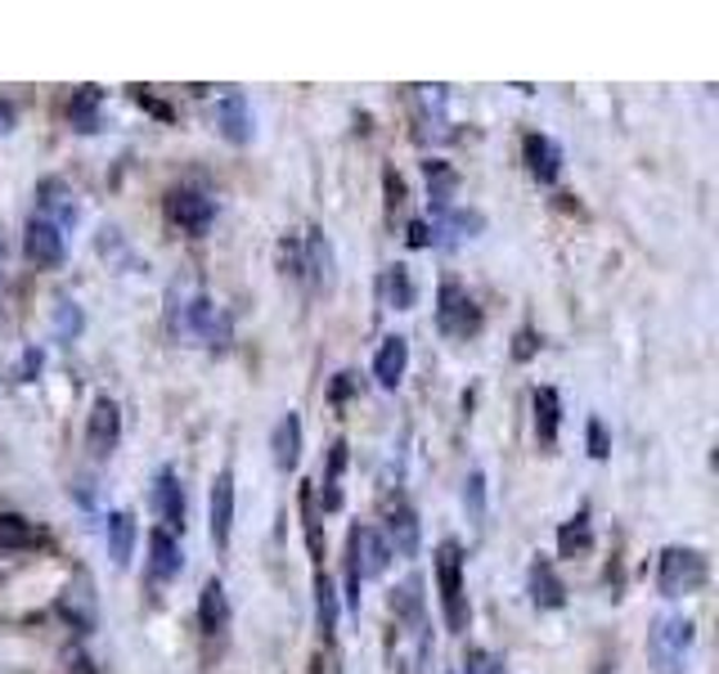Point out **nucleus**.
Here are the masks:
<instances>
[{
    "label": "nucleus",
    "mask_w": 719,
    "mask_h": 674,
    "mask_svg": "<svg viewBox=\"0 0 719 674\" xmlns=\"http://www.w3.org/2000/svg\"><path fill=\"white\" fill-rule=\"evenodd\" d=\"M464 674H499V661H495L490 652H482V647H473V652L464 656Z\"/></svg>",
    "instance_id": "c9c22d12"
},
{
    "label": "nucleus",
    "mask_w": 719,
    "mask_h": 674,
    "mask_svg": "<svg viewBox=\"0 0 719 674\" xmlns=\"http://www.w3.org/2000/svg\"><path fill=\"white\" fill-rule=\"evenodd\" d=\"M180 333H190V337H199L203 347H225L230 343V319H225V310L212 302V297H190L185 302V319H180Z\"/></svg>",
    "instance_id": "423d86ee"
},
{
    "label": "nucleus",
    "mask_w": 719,
    "mask_h": 674,
    "mask_svg": "<svg viewBox=\"0 0 719 674\" xmlns=\"http://www.w3.org/2000/svg\"><path fill=\"white\" fill-rule=\"evenodd\" d=\"M180 571H185V553H180V544L158 527V531L149 535V580L171 584Z\"/></svg>",
    "instance_id": "dca6fc26"
},
{
    "label": "nucleus",
    "mask_w": 719,
    "mask_h": 674,
    "mask_svg": "<svg viewBox=\"0 0 719 674\" xmlns=\"http://www.w3.org/2000/svg\"><path fill=\"white\" fill-rule=\"evenodd\" d=\"M405 369H409V343L405 337H387V343L378 347V356H374V378H378V387H396L401 378H405Z\"/></svg>",
    "instance_id": "412c9836"
},
{
    "label": "nucleus",
    "mask_w": 719,
    "mask_h": 674,
    "mask_svg": "<svg viewBox=\"0 0 719 674\" xmlns=\"http://www.w3.org/2000/svg\"><path fill=\"white\" fill-rule=\"evenodd\" d=\"M59 616H63L72 630H81V634L95 630V594H90V580H85V575L77 580V589L68 584V594L59 599Z\"/></svg>",
    "instance_id": "6ab92c4d"
},
{
    "label": "nucleus",
    "mask_w": 719,
    "mask_h": 674,
    "mask_svg": "<svg viewBox=\"0 0 719 674\" xmlns=\"http://www.w3.org/2000/svg\"><path fill=\"white\" fill-rule=\"evenodd\" d=\"M135 104H140V109H149V113H158V118H171V113H166V104H158V100H153V95H144L140 86H135Z\"/></svg>",
    "instance_id": "c03bdc74"
},
{
    "label": "nucleus",
    "mask_w": 719,
    "mask_h": 674,
    "mask_svg": "<svg viewBox=\"0 0 719 674\" xmlns=\"http://www.w3.org/2000/svg\"><path fill=\"white\" fill-rule=\"evenodd\" d=\"M535 351H539V337H535L530 328H521V333H517V347H513V360H530Z\"/></svg>",
    "instance_id": "58836bf2"
},
{
    "label": "nucleus",
    "mask_w": 719,
    "mask_h": 674,
    "mask_svg": "<svg viewBox=\"0 0 719 674\" xmlns=\"http://www.w3.org/2000/svg\"><path fill=\"white\" fill-rule=\"evenodd\" d=\"M589 549H594L589 509H580L571 522H563V531H558V553H563V558H580V553H589Z\"/></svg>",
    "instance_id": "c85d7f7f"
},
{
    "label": "nucleus",
    "mask_w": 719,
    "mask_h": 674,
    "mask_svg": "<svg viewBox=\"0 0 719 674\" xmlns=\"http://www.w3.org/2000/svg\"><path fill=\"white\" fill-rule=\"evenodd\" d=\"M37 198H41V212H37L41 221H50L54 229L77 225V203H72V190H68L63 181H41Z\"/></svg>",
    "instance_id": "a211bd4d"
},
{
    "label": "nucleus",
    "mask_w": 719,
    "mask_h": 674,
    "mask_svg": "<svg viewBox=\"0 0 719 674\" xmlns=\"http://www.w3.org/2000/svg\"><path fill=\"white\" fill-rule=\"evenodd\" d=\"M351 391H355V374H337V382H333V405H342Z\"/></svg>",
    "instance_id": "37998d69"
},
{
    "label": "nucleus",
    "mask_w": 719,
    "mask_h": 674,
    "mask_svg": "<svg viewBox=\"0 0 719 674\" xmlns=\"http://www.w3.org/2000/svg\"><path fill=\"white\" fill-rule=\"evenodd\" d=\"M486 229V216L477 207H449L445 216H436L432 234H455V238H477Z\"/></svg>",
    "instance_id": "cd10ccee"
},
{
    "label": "nucleus",
    "mask_w": 719,
    "mask_h": 674,
    "mask_svg": "<svg viewBox=\"0 0 719 674\" xmlns=\"http://www.w3.org/2000/svg\"><path fill=\"white\" fill-rule=\"evenodd\" d=\"M383 288H387V306H396V310H414V279H409V266H392L387 270V279H383Z\"/></svg>",
    "instance_id": "2f4dec72"
},
{
    "label": "nucleus",
    "mask_w": 719,
    "mask_h": 674,
    "mask_svg": "<svg viewBox=\"0 0 719 674\" xmlns=\"http://www.w3.org/2000/svg\"><path fill=\"white\" fill-rule=\"evenodd\" d=\"M306 270H311V279H315V288H333V243L324 238V229H311L306 234Z\"/></svg>",
    "instance_id": "393cba45"
},
{
    "label": "nucleus",
    "mask_w": 719,
    "mask_h": 674,
    "mask_svg": "<svg viewBox=\"0 0 719 674\" xmlns=\"http://www.w3.org/2000/svg\"><path fill=\"white\" fill-rule=\"evenodd\" d=\"M122 441V409L113 396H95L90 405V423H85V450L95 459H109Z\"/></svg>",
    "instance_id": "0eeeda50"
},
{
    "label": "nucleus",
    "mask_w": 719,
    "mask_h": 674,
    "mask_svg": "<svg viewBox=\"0 0 719 674\" xmlns=\"http://www.w3.org/2000/svg\"><path fill=\"white\" fill-rule=\"evenodd\" d=\"M392 558H418V544H423V531H418V518L409 503H396V509L387 513V531H383Z\"/></svg>",
    "instance_id": "ddd939ff"
},
{
    "label": "nucleus",
    "mask_w": 719,
    "mask_h": 674,
    "mask_svg": "<svg viewBox=\"0 0 719 674\" xmlns=\"http://www.w3.org/2000/svg\"><path fill=\"white\" fill-rule=\"evenodd\" d=\"M589 455H594V459H607V455H611V441H607L602 418H589Z\"/></svg>",
    "instance_id": "e433bc0d"
},
{
    "label": "nucleus",
    "mask_w": 719,
    "mask_h": 674,
    "mask_svg": "<svg viewBox=\"0 0 719 674\" xmlns=\"http://www.w3.org/2000/svg\"><path fill=\"white\" fill-rule=\"evenodd\" d=\"M207 522H212V544L230 549V531H234V472L221 468L212 481V499H207Z\"/></svg>",
    "instance_id": "9b49d317"
},
{
    "label": "nucleus",
    "mask_w": 719,
    "mask_h": 674,
    "mask_svg": "<svg viewBox=\"0 0 719 674\" xmlns=\"http://www.w3.org/2000/svg\"><path fill=\"white\" fill-rule=\"evenodd\" d=\"M436 584H440V607H445V625L464 634L473 621L468 594H464V549L459 540H440L436 549Z\"/></svg>",
    "instance_id": "7ed1b4c3"
},
{
    "label": "nucleus",
    "mask_w": 719,
    "mask_h": 674,
    "mask_svg": "<svg viewBox=\"0 0 719 674\" xmlns=\"http://www.w3.org/2000/svg\"><path fill=\"white\" fill-rule=\"evenodd\" d=\"M41 365H45V356H41L37 347H32V351H23V365H19V378H23V382H32V378L41 374Z\"/></svg>",
    "instance_id": "a19ab883"
},
{
    "label": "nucleus",
    "mask_w": 719,
    "mask_h": 674,
    "mask_svg": "<svg viewBox=\"0 0 719 674\" xmlns=\"http://www.w3.org/2000/svg\"><path fill=\"white\" fill-rule=\"evenodd\" d=\"M23 252H28V262L37 266V270H59L63 266V229H54L50 221H41V216H32L28 221V234H23Z\"/></svg>",
    "instance_id": "9d476101"
},
{
    "label": "nucleus",
    "mask_w": 719,
    "mask_h": 674,
    "mask_svg": "<svg viewBox=\"0 0 719 674\" xmlns=\"http://www.w3.org/2000/svg\"><path fill=\"white\" fill-rule=\"evenodd\" d=\"M383 185H387V212L396 216L401 207H405V181L392 172V166H387V176H383Z\"/></svg>",
    "instance_id": "4c0bfd02"
},
{
    "label": "nucleus",
    "mask_w": 719,
    "mask_h": 674,
    "mask_svg": "<svg viewBox=\"0 0 719 674\" xmlns=\"http://www.w3.org/2000/svg\"><path fill=\"white\" fill-rule=\"evenodd\" d=\"M216 126L230 144H247L252 140V113H247V100L239 91H230L221 104H216Z\"/></svg>",
    "instance_id": "aec40b11"
},
{
    "label": "nucleus",
    "mask_w": 719,
    "mask_h": 674,
    "mask_svg": "<svg viewBox=\"0 0 719 674\" xmlns=\"http://www.w3.org/2000/svg\"><path fill=\"white\" fill-rule=\"evenodd\" d=\"M104 540H109V558H113V566H126V562H131V553H135V518H131L126 509L109 513Z\"/></svg>",
    "instance_id": "5701e85b"
},
{
    "label": "nucleus",
    "mask_w": 719,
    "mask_h": 674,
    "mask_svg": "<svg viewBox=\"0 0 719 674\" xmlns=\"http://www.w3.org/2000/svg\"><path fill=\"white\" fill-rule=\"evenodd\" d=\"M387 562H392V549L378 527H351V535H346V599L355 612H360V580L383 575Z\"/></svg>",
    "instance_id": "f03ea898"
},
{
    "label": "nucleus",
    "mask_w": 719,
    "mask_h": 674,
    "mask_svg": "<svg viewBox=\"0 0 719 674\" xmlns=\"http://www.w3.org/2000/svg\"><path fill=\"white\" fill-rule=\"evenodd\" d=\"M149 499H153V513H158V522H162L166 535L171 531H185V490H180V477L171 468H158Z\"/></svg>",
    "instance_id": "1a4fd4ad"
},
{
    "label": "nucleus",
    "mask_w": 719,
    "mask_h": 674,
    "mask_svg": "<svg viewBox=\"0 0 719 674\" xmlns=\"http://www.w3.org/2000/svg\"><path fill=\"white\" fill-rule=\"evenodd\" d=\"M41 544V531L19 518V513H0V549H37Z\"/></svg>",
    "instance_id": "c756f323"
},
{
    "label": "nucleus",
    "mask_w": 719,
    "mask_h": 674,
    "mask_svg": "<svg viewBox=\"0 0 719 674\" xmlns=\"http://www.w3.org/2000/svg\"><path fill=\"white\" fill-rule=\"evenodd\" d=\"M427 243H436L432 225H427V221H414V225H409V247H427Z\"/></svg>",
    "instance_id": "79ce46f5"
},
{
    "label": "nucleus",
    "mask_w": 719,
    "mask_h": 674,
    "mask_svg": "<svg viewBox=\"0 0 719 674\" xmlns=\"http://www.w3.org/2000/svg\"><path fill=\"white\" fill-rule=\"evenodd\" d=\"M100 104H104V91H100V86H81V91H72V100H68V122H72L81 135L100 131Z\"/></svg>",
    "instance_id": "b1692460"
},
{
    "label": "nucleus",
    "mask_w": 719,
    "mask_h": 674,
    "mask_svg": "<svg viewBox=\"0 0 719 674\" xmlns=\"http://www.w3.org/2000/svg\"><path fill=\"white\" fill-rule=\"evenodd\" d=\"M521 157H526V172L539 181V185H554L558 172H563V149L549 140V135H526L521 140Z\"/></svg>",
    "instance_id": "f8f14e48"
},
{
    "label": "nucleus",
    "mask_w": 719,
    "mask_h": 674,
    "mask_svg": "<svg viewBox=\"0 0 719 674\" xmlns=\"http://www.w3.org/2000/svg\"><path fill=\"white\" fill-rule=\"evenodd\" d=\"M692 621L679 616V612H666L652 621L648 630V661L657 674H688V656H692Z\"/></svg>",
    "instance_id": "f257e3e1"
},
{
    "label": "nucleus",
    "mask_w": 719,
    "mask_h": 674,
    "mask_svg": "<svg viewBox=\"0 0 719 674\" xmlns=\"http://www.w3.org/2000/svg\"><path fill=\"white\" fill-rule=\"evenodd\" d=\"M199 625H203V634H221L230 625V599H225L221 580L203 584V594H199Z\"/></svg>",
    "instance_id": "4be33fe9"
},
{
    "label": "nucleus",
    "mask_w": 719,
    "mask_h": 674,
    "mask_svg": "<svg viewBox=\"0 0 719 674\" xmlns=\"http://www.w3.org/2000/svg\"><path fill=\"white\" fill-rule=\"evenodd\" d=\"M423 580L418 575H409L405 584H401V594H392V612L401 616V621H418V612H423Z\"/></svg>",
    "instance_id": "473e14b6"
},
{
    "label": "nucleus",
    "mask_w": 719,
    "mask_h": 674,
    "mask_svg": "<svg viewBox=\"0 0 719 674\" xmlns=\"http://www.w3.org/2000/svg\"><path fill=\"white\" fill-rule=\"evenodd\" d=\"M166 216H171L180 229H185V234L203 238V234L212 229V221H216V198L203 194V190H171Z\"/></svg>",
    "instance_id": "6e6552de"
},
{
    "label": "nucleus",
    "mask_w": 719,
    "mask_h": 674,
    "mask_svg": "<svg viewBox=\"0 0 719 674\" xmlns=\"http://www.w3.org/2000/svg\"><path fill=\"white\" fill-rule=\"evenodd\" d=\"M526 589H530V603H535L539 612H554V607H563V603H567V584L558 580V571H554L545 558H535V562H530Z\"/></svg>",
    "instance_id": "4468645a"
},
{
    "label": "nucleus",
    "mask_w": 719,
    "mask_h": 674,
    "mask_svg": "<svg viewBox=\"0 0 719 674\" xmlns=\"http://www.w3.org/2000/svg\"><path fill=\"white\" fill-rule=\"evenodd\" d=\"M464 509H468V518L473 522H482L486 518V477L473 468L468 472V481H464Z\"/></svg>",
    "instance_id": "72a5a7b5"
},
{
    "label": "nucleus",
    "mask_w": 719,
    "mask_h": 674,
    "mask_svg": "<svg viewBox=\"0 0 719 674\" xmlns=\"http://www.w3.org/2000/svg\"><path fill=\"white\" fill-rule=\"evenodd\" d=\"M59 333H81V310L72 302H59Z\"/></svg>",
    "instance_id": "ea45409f"
},
{
    "label": "nucleus",
    "mask_w": 719,
    "mask_h": 674,
    "mask_svg": "<svg viewBox=\"0 0 719 674\" xmlns=\"http://www.w3.org/2000/svg\"><path fill=\"white\" fill-rule=\"evenodd\" d=\"M10 131H14V104L0 100V135H10Z\"/></svg>",
    "instance_id": "a18cd8bd"
},
{
    "label": "nucleus",
    "mask_w": 719,
    "mask_h": 674,
    "mask_svg": "<svg viewBox=\"0 0 719 674\" xmlns=\"http://www.w3.org/2000/svg\"><path fill=\"white\" fill-rule=\"evenodd\" d=\"M270 455H275L280 472H293L302 463V418L293 409L275 423V432H270Z\"/></svg>",
    "instance_id": "2eb2a0df"
},
{
    "label": "nucleus",
    "mask_w": 719,
    "mask_h": 674,
    "mask_svg": "<svg viewBox=\"0 0 719 674\" xmlns=\"http://www.w3.org/2000/svg\"><path fill=\"white\" fill-rule=\"evenodd\" d=\"M436 328L445 337H477L482 333V310L455 279H445L436 293Z\"/></svg>",
    "instance_id": "39448f33"
},
{
    "label": "nucleus",
    "mask_w": 719,
    "mask_h": 674,
    "mask_svg": "<svg viewBox=\"0 0 719 674\" xmlns=\"http://www.w3.org/2000/svg\"><path fill=\"white\" fill-rule=\"evenodd\" d=\"M302 518H306V544H311V553L324 558V540H320V518H315V490H311V481L302 486Z\"/></svg>",
    "instance_id": "f704fd0d"
},
{
    "label": "nucleus",
    "mask_w": 719,
    "mask_h": 674,
    "mask_svg": "<svg viewBox=\"0 0 719 674\" xmlns=\"http://www.w3.org/2000/svg\"><path fill=\"white\" fill-rule=\"evenodd\" d=\"M315 625H320L324 643H333V634H337V589H333L328 571H315Z\"/></svg>",
    "instance_id": "bb28decb"
},
{
    "label": "nucleus",
    "mask_w": 719,
    "mask_h": 674,
    "mask_svg": "<svg viewBox=\"0 0 719 674\" xmlns=\"http://www.w3.org/2000/svg\"><path fill=\"white\" fill-rule=\"evenodd\" d=\"M423 172H427V194H432V212H436V216H445L449 207H455V185H459V176L449 172L445 162H423Z\"/></svg>",
    "instance_id": "a878e982"
},
{
    "label": "nucleus",
    "mask_w": 719,
    "mask_h": 674,
    "mask_svg": "<svg viewBox=\"0 0 719 674\" xmlns=\"http://www.w3.org/2000/svg\"><path fill=\"white\" fill-rule=\"evenodd\" d=\"M706 584V558L697 549H683V544H670L661 549L657 558V589L666 599H688Z\"/></svg>",
    "instance_id": "20e7f679"
},
{
    "label": "nucleus",
    "mask_w": 719,
    "mask_h": 674,
    "mask_svg": "<svg viewBox=\"0 0 719 674\" xmlns=\"http://www.w3.org/2000/svg\"><path fill=\"white\" fill-rule=\"evenodd\" d=\"M530 405H535V437H539V446L554 450L558 446V428H563V400H558V391L554 387H535Z\"/></svg>",
    "instance_id": "f3484780"
},
{
    "label": "nucleus",
    "mask_w": 719,
    "mask_h": 674,
    "mask_svg": "<svg viewBox=\"0 0 719 674\" xmlns=\"http://www.w3.org/2000/svg\"><path fill=\"white\" fill-rule=\"evenodd\" d=\"M342 468H346V446L342 441H333V450H328V472H324V513H337L342 509Z\"/></svg>",
    "instance_id": "7c9ffc66"
}]
</instances>
